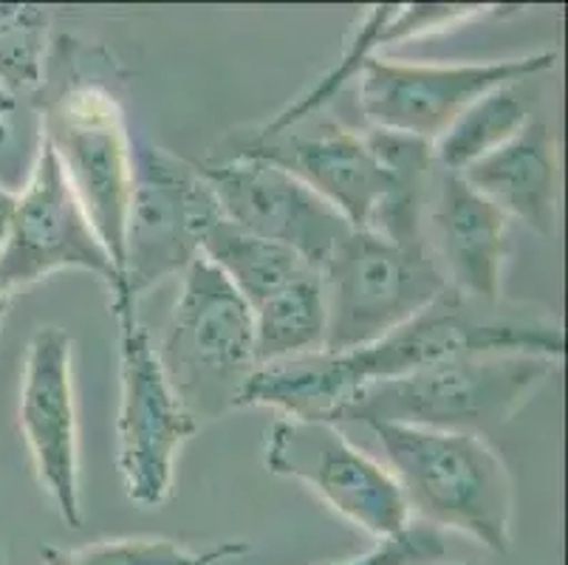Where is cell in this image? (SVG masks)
<instances>
[{
    "label": "cell",
    "instance_id": "cell-1",
    "mask_svg": "<svg viewBox=\"0 0 568 565\" xmlns=\"http://www.w3.org/2000/svg\"><path fill=\"white\" fill-rule=\"evenodd\" d=\"M535 354L562 362L566 331L555 311L535 303L475 300L444 289L410 323L368 349L314 351L257 367L246 402L283 418L334 424L371 382L394 380L456 354Z\"/></svg>",
    "mask_w": 568,
    "mask_h": 565
},
{
    "label": "cell",
    "instance_id": "cell-2",
    "mask_svg": "<svg viewBox=\"0 0 568 565\" xmlns=\"http://www.w3.org/2000/svg\"><path fill=\"white\" fill-rule=\"evenodd\" d=\"M410 517L458 532L495 554L513 546L515 484L487 438L447 430L368 424Z\"/></svg>",
    "mask_w": 568,
    "mask_h": 565
},
{
    "label": "cell",
    "instance_id": "cell-3",
    "mask_svg": "<svg viewBox=\"0 0 568 565\" xmlns=\"http://www.w3.org/2000/svg\"><path fill=\"white\" fill-rule=\"evenodd\" d=\"M560 362L535 354H456L356 393L339 424H407L487 435L531 402Z\"/></svg>",
    "mask_w": 568,
    "mask_h": 565
},
{
    "label": "cell",
    "instance_id": "cell-4",
    "mask_svg": "<svg viewBox=\"0 0 568 565\" xmlns=\"http://www.w3.org/2000/svg\"><path fill=\"white\" fill-rule=\"evenodd\" d=\"M162 371L195 422H215L244 407L257 373L255 320L221 269L199 258L182 274L162 349Z\"/></svg>",
    "mask_w": 568,
    "mask_h": 565
},
{
    "label": "cell",
    "instance_id": "cell-5",
    "mask_svg": "<svg viewBox=\"0 0 568 565\" xmlns=\"http://www.w3.org/2000/svg\"><path fill=\"white\" fill-rule=\"evenodd\" d=\"M325 297L323 351L368 349L447 289L425 243H399L351 230L320 266Z\"/></svg>",
    "mask_w": 568,
    "mask_h": 565
},
{
    "label": "cell",
    "instance_id": "cell-6",
    "mask_svg": "<svg viewBox=\"0 0 568 565\" xmlns=\"http://www.w3.org/2000/svg\"><path fill=\"white\" fill-rule=\"evenodd\" d=\"M40 139L54 150L77 201L122 274L133 139L119 97L100 80L71 77L49 93Z\"/></svg>",
    "mask_w": 568,
    "mask_h": 565
},
{
    "label": "cell",
    "instance_id": "cell-7",
    "mask_svg": "<svg viewBox=\"0 0 568 565\" xmlns=\"http://www.w3.org/2000/svg\"><path fill=\"white\" fill-rule=\"evenodd\" d=\"M119 323V478L142 509H159L173 490L175 458L201 430L162 371L133 300H111Z\"/></svg>",
    "mask_w": 568,
    "mask_h": 565
},
{
    "label": "cell",
    "instance_id": "cell-8",
    "mask_svg": "<svg viewBox=\"0 0 568 565\" xmlns=\"http://www.w3.org/2000/svg\"><path fill=\"white\" fill-rule=\"evenodd\" d=\"M213 186L195 164L156 144H133V184L125 218V292L131 300L201 258L206 230L221 221Z\"/></svg>",
    "mask_w": 568,
    "mask_h": 565
},
{
    "label": "cell",
    "instance_id": "cell-9",
    "mask_svg": "<svg viewBox=\"0 0 568 565\" xmlns=\"http://www.w3.org/2000/svg\"><path fill=\"white\" fill-rule=\"evenodd\" d=\"M557 65L555 51L493 62H394L371 57L356 74V108L376 131L436 142L475 100L509 82H529Z\"/></svg>",
    "mask_w": 568,
    "mask_h": 565
},
{
    "label": "cell",
    "instance_id": "cell-10",
    "mask_svg": "<svg viewBox=\"0 0 568 565\" xmlns=\"http://www.w3.org/2000/svg\"><path fill=\"white\" fill-rule=\"evenodd\" d=\"M69 269L97 274L111 300H131L125 280L77 201L54 150L40 139L29 181L14 195L7 246L0 255V294L9 303L12 294Z\"/></svg>",
    "mask_w": 568,
    "mask_h": 565
},
{
    "label": "cell",
    "instance_id": "cell-11",
    "mask_svg": "<svg viewBox=\"0 0 568 565\" xmlns=\"http://www.w3.org/2000/svg\"><path fill=\"white\" fill-rule=\"evenodd\" d=\"M263 464L272 475L301 481L376 543L396 541L410 528V512L394 475L354 447L337 424L281 416L266 430Z\"/></svg>",
    "mask_w": 568,
    "mask_h": 565
},
{
    "label": "cell",
    "instance_id": "cell-12",
    "mask_svg": "<svg viewBox=\"0 0 568 565\" xmlns=\"http://www.w3.org/2000/svg\"><path fill=\"white\" fill-rule=\"evenodd\" d=\"M213 186L224 221L263 241L292 249L314 269L332 258L354 226L288 170L252 155L195 164Z\"/></svg>",
    "mask_w": 568,
    "mask_h": 565
},
{
    "label": "cell",
    "instance_id": "cell-13",
    "mask_svg": "<svg viewBox=\"0 0 568 565\" xmlns=\"http://www.w3.org/2000/svg\"><path fill=\"white\" fill-rule=\"evenodd\" d=\"M226 155H252L288 170L308 190L334 206L354 230H365L385 201V164L376 159L363 131L328 113H312L275 133H250L232 142Z\"/></svg>",
    "mask_w": 568,
    "mask_h": 565
},
{
    "label": "cell",
    "instance_id": "cell-14",
    "mask_svg": "<svg viewBox=\"0 0 568 565\" xmlns=\"http://www.w3.org/2000/svg\"><path fill=\"white\" fill-rule=\"evenodd\" d=\"M20 433L34 473L65 526L82 528L80 435H77L71 336L57 325L38 329L23 360L18 404Z\"/></svg>",
    "mask_w": 568,
    "mask_h": 565
},
{
    "label": "cell",
    "instance_id": "cell-15",
    "mask_svg": "<svg viewBox=\"0 0 568 565\" xmlns=\"http://www.w3.org/2000/svg\"><path fill=\"white\" fill-rule=\"evenodd\" d=\"M509 218L458 173L438 168L425 215V246L453 292L498 300Z\"/></svg>",
    "mask_w": 568,
    "mask_h": 565
},
{
    "label": "cell",
    "instance_id": "cell-16",
    "mask_svg": "<svg viewBox=\"0 0 568 565\" xmlns=\"http://www.w3.org/2000/svg\"><path fill=\"white\" fill-rule=\"evenodd\" d=\"M458 175L506 218H515L537 235H555L560 206L557 142L540 117H529L509 142L481 155Z\"/></svg>",
    "mask_w": 568,
    "mask_h": 565
},
{
    "label": "cell",
    "instance_id": "cell-17",
    "mask_svg": "<svg viewBox=\"0 0 568 565\" xmlns=\"http://www.w3.org/2000/svg\"><path fill=\"white\" fill-rule=\"evenodd\" d=\"M363 133L390 179L385 201L365 230L399 243H425V215L438 173L433 144L376 128Z\"/></svg>",
    "mask_w": 568,
    "mask_h": 565
},
{
    "label": "cell",
    "instance_id": "cell-18",
    "mask_svg": "<svg viewBox=\"0 0 568 565\" xmlns=\"http://www.w3.org/2000/svg\"><path fill=\"white\" fill-rule=\"evenodd\" d=\"M201 258L224 272L250 311H257L268 300H275L306 274L320 272L292 249L237 230L224 218L206 230L201 241Z\"/></svg>",
    "mask_w": 568,
    "mask_h": 565
},
{
    "label": "cell",
    "instance_id": "cell-19",
    "mask_svg": "<svg viewBox=\"0 0 568 565\" xmlns=\"http://www.w3.org/2000/svg\"><path fill=\"white\" fill-rule=\"evenodd\" d=\"M529 82H509L475 100L456 122L433 142V159L447 173H462L481 155L493 153L529 122Z\"/></svg>",
    "mask_w": 568,
    "mask_h": 565
},
{
    "label": "cell",
    "instance_id": "cell-20",
    "mask_svg": "<svg viewBox=\"0 0 568 565\" xmlns=\"http://www.w3.org/2000/svg\"><path fill=\"white\" fill-rule=\"evenodd\" d=\"M252 320H255L257 365L323 351L325 297L320 272L306 274L275 300L252 311Z\"/></svg>",
    "mask_w": 568,
    "mask_h": 565
},
{
    "label": "cell",
    "instance_id": "cell-21",
    "mask_svg": "<svg viewBox=\"0 0 568 565\" xmlns=\"http://www.w3.org/2000/svg\"><path fill=\"white\" fill-rule=\"evenodd\" d=\"M250 552V543H215L193 548L164 537H122L80 548H43V565H221Z\"/></svg>",
    "mask_w": 568,
    "mask_h": 565
},
{
    "label": "cell",
    "instance_id": "cell-22",
    "mask_svg": "<svg viewBox=\"0 0 568 565\" xmlns=\"http://www.w3.org/2000/svg\"><path fill=\"white\" fill-rule=\"evenodd\" d=\"M49 23V9L0 3V85L14 93L43 85Z\"/></svg>",
    "mask_w": 568,
    "mask_h": 565
},
{
    "label": "cell",
    "instance_id": "cell-23",
    "mask_svg": "<svg viewBox=\"0 0 568 565\" xmlns=\"http://www.w3.org/2000/svg\"><path fill=\"white\" fill-rule=\"evenodd\" d=\"M444 537L436 528H407L396 541L376 543L371 552L339 565H430L442 563Z\"/></svg>",
    "mask_w": 568,
    "mask_h": 565
},
{
    "label": "cell",
    "instance_id": "cell-24",
    "mask_svg": "<svg viewBox=\"0 0 568 565\" xmlns=\"http://www.w3.org/2000/svg\"><path fill=\"white\" fill-rule=\"evenodd\" d=\"M14 210V193H9L7 186H0V255H3V246H7V232L9 221H12ZM3 309H7V300L0 294V323H3Z\"/></svg>",
    "mask_w": 568,
    "mask_h": 565
},
{
    "label": "cell",
    "instance_id": "cell-25",
    "mask_svg": "<svg viewBox=\"0 0 568 565\" xmlns=\"http://www.w3.org/2000/svg\"><path fill=\"white\" fill-rule=\"evenodd\" d=\"M18 111V93L9 91L7 85H0V144L9 137V119Z\"/></svg>",
    "mask_w": 568,
    "mask_h": 565
},
{
    "label": "cell",
    "instance_id": "cell-26",
    "mask_svg": "<svg viewBox=\"0 0 568 565\" xmlns=\"http://www.w3.org/2000/svg\"><path fill=\"white\" fill-rule=\"evenodd\" d=\"M0 565H3V563H0Z\"/></svg>",
    "mask_w": 568,
    "mask_h": 565
}]
</instances>
